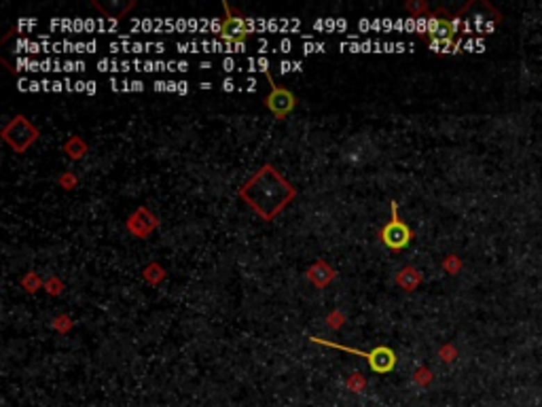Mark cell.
Masks as SVG:
<instances>
[{
    "mask_svg": "<svg viewBox=\"0 0 542 407\" xmlns=\"http://www.w3.org/2000/svg\"><path fill=\"white\" fill-rule=\"evenodd\" d=\"M443 267L449 271V274H458L460 267H462V263H460V259H458L456 255H449V257L443 261Z\"/></svg>",
    "mask_w": 542,
    "mask_h": 407,
    "instance_id": "5bb4252c",
    "label": "cell"
},
{
    "mask_svg": "<svg viewBox=\"0 0 542 407\" xmlns=\"http://www.w3.org/2000/svg\"><path fill=\"white\" fill-rule=\"evenodd\" d=\"M238 193L263 221H274L297 198V187L278 172L276 166L265 163L246 180Z\"/></svg>",
    "mask_w": 542,
    "mask_h": 407,
    "instance_id": "6da1fadb",
    "label": "cell"
},
{
    "mask_svg": "<svg viewBox=\"0 0 542 407\" xmlns=\"http://www.w3.org/2000/svg\"><path fill=\"white\" fill-rule=\"evenodd\" d=\"M94 7L108 19H117V17H123L129 9L136 7L133 0H129V3H119V0H110V3H94Z\"/></svg>",
    "mask_w": 542,
    "mask_h": 407,
    "instance_id": "9c48e42d",
    "label": "cell"
},
{
    "mask_svg": "<svg viewBox=\"0 0 542 407\" xmlns=\"http://www.w3.org/2000/svg\"><path fill=\"white\" fill-rule=\"evenodd\" d=\"M327 323H329L331 329H339V327H343V323H345V316H343L341 312H333L329 319H327Z\"/></svg>",
    "mask_w": 542,
    "mask_h": 407,
    "instance_id": "e0dca14e",
    "label": "cell"
},
{
    "mask_svg": "<svg viewBox=\"0 0 542 407\" xmlns=\"http://www.w3.org/2000/svg\"><path fill=\"white\" fill-rule=\"evenodd\" d=\"M420 282H422V274L418 271V267H413V265L402 267L396 274V285L400 289H404V291H416Z\"/></svg>",
    "mask_w": 542,
    "mask_h": 407,
    "instance_id": "30bf717a",
    "label": "cell"
},
{
    "mask_svg": "<svg viewBox=\"0 0 542 407\" xmlns=\"http://www.w3.org/2000/svg\"><path fill=\"white\" fill-rule=\"evenodd\" d=\"M64 153L70 157V159H81L87 155V143L81 138V136H70V138L64 143Z\"/></svg>",
    "mask_w": 542,
    "mask_h": 407,
    "instance_id": "8fae6325",
    "label": "cell"
},
{
    "mask_svg": "<svg viewBox=\"0 0 542 407\" xmlns=\"http://www.w3.org/2000/svg\"><path fill=\"white\" fill-rule=\"evenodd\" d=\"M390 210H392V216H390V221L384 225V228L379 230V240H381V244L388 250H402V248H406L411 244L413 230L404 221H400L396 202H390Z\"/></svg>",
    "mask_w": 542,
    "mask_h": 407,
    "instance_id": "3957f363",
    "label": "cell"
},
{
    "mask_svg": "<svg viewBox=\"0 0 542 407\" xmlns=\"http://www.w3.org/2000/svg\"><path fill=\"white\" fill-rule=\"evenodd\" d=\"M347 386H350V388H356V390H360V388H365V380L360 378V376H352V378L347 380Z\"/></svg>",
    "mask_w": 542,
    "mask_h": 407,
    "instance_id": "d6986e66",
    "label": "cell"
},
{
    "mask_svg": "<svg viewBox=\"0 0 542 407\" xmlns=\"http://www.w3.org/2000/svg\"><path fill=\"white\" fill-rule=\"evenodd\" d=\"M267 79H269V96L265 98V106L267 111H271V115H274L276 119H286L295 106H297V96L290 92L288 87H282V85H276L274 83V77H271V72L267 70L265 72Z\"/></svg>",
    "mask_w": 542,
    "mask_h": 407,
    "instance_id": "5b68a950",
    "label": "cell"
},
{
    "mask_svg": "<svg viewBox=\"0 0 542 407\" xmlns=\"http://www.w3.org/2000/svg\"><path fill=\"white\" fill-rule=\"evenodd\" d=\"M441 354H443V360H447V363H449V360L456 358V350L451 348V346H445V348L441 350Z\"/></svg>",
    "mask_w": 542,
    "mask_h": 407,
    "instance_id": "ffe728a7",
    "label": "cell"
},
{
    "mask_svg": "<svg viewBox=\"0 0 542 407\" xmlns=\"http://www.w3.org/2000/svg\"><path fill=\"white\" fill-rule=\"evenodd\" d=\"M305 276H307V280L313 285V287H318V289H327L333 280H335V276H337V271L327 263V261H322V259H318L313 265H309V269L305 271Z\"/></svg>",
    "mask_w": 542,
    "mask_h": 407,
    "instance_id": "ba28073f",
    "label": "cell"
},
{
    "mask_svg": "<svg viewBox=\"0 0 542 407\" xmlns=\"http://www.w3.org/2000/svg\"><path fill=\"white\" fill-rule=\"evenodd\" d=\"M22 287H24L28 293H34V291L40 289V278L34 274V271H30V274H26V276L22 278Z\"/></svg>",
    "mask_w": 542,
    "mask_h": 407,
    "instance_id": "4fadbf2b",
    "label": "cell"
},
{
    "mask_svg": "<svg viewBox=\"0 0 542 407\" xmlns=\"http://www.w3.org/2000/svg\"><path fill=\"white\" fill-rule=\"evenodd\" d=\"M51 327H54V329H58L60 333H66V331L72 327V323H70V319H68V316H58V319L51 323Z\"/></svg>",
    "mask_w": 542,
    "mask_h": 407,
    "instance_id": "9a60e30c",
    "label": "cell"
},
{
    "mask_svg": "<svg viewBox=\"0 0 542 407\" xmlns=\"http://www.w3.org/2000/svg\"><path fill=\"white\" fill-rule=\"evenodd\" d=\"M222 7H224V19L220 24V38L229 49L244 51V42L250 36V28L240 11H233L227 3H222Z\"/></svg>",
    "mask_w": 542,
    "mask_h": 407,
    "instance_id": "277c9868",
    "label": "cell"
},
{
    "mask_svg": "<svg viewBox=\"0 0 542 407\" xmlns=\"http://www.w3.org/2000/svg\"><path fill=\"white\" fill-rule=\"evenodd\" d=\"M406 7V11H411V13H422V11H426V3H420V5H413V3H406L404 5Z\"/></svg>",
    "mask_w": 542,
    "mask_h": 407,
    "instance_id": "44dd1931",
    "label": "cell"
},
{
    "mask_svg": "<svg viewBox=\"0 0 542 407\" xmlns=\"http://www.w3.org/2000/svg\"><path fill=\"white\" fill-rule=\"evenodd\" d=\"M159 228V218L153 214L147 206H140L136 212L129 214L127 218V232L136 238H149L155 230Z\"/></svg>",
    "mask_w": 542,
    "mask_h": 407,
    "instance_id": "8992f818",
    "label": "cell"
},
{
    "mask_svg": "<svg viewBox=\"0 0 542 407\" xmlns=\"http://www.w3.org/2000/svg\"><path fill=\"white\" fill-rule=\"evenodd\" d=\"M38 127L26 117V115H15L5 127H3V141L15 151V153H26L36 141H38Z\"/></svg>",
    "mask_w": 542,
    "mask_h": 407,
    "instance_id": "7a4b0ae2",
    "label": "cell"
},
{
    "mask_svg": "<svg viewBox=\"0 0 542 407\" xmlns=\"http://www.w3.org/2000/svg\"><path fill=\"white\" fill-rule=\"evenodd\" d=\"M367 360H369V365H371V369H373L375 374H390V372L396 367L398 356H396V352H394L392 348H388V346H377L373 352L367 354Z\"/></svg>",
    "mask_w": 542,
    "mask_h": 407,
    "instance_id": "52a82bcc",
    "label": "cell"
},
{
    "mask_svg": "<svg viewBox=\"0 0 542 407\" xmlns=\"http://www.w3.org/2000/svg\"><path fill=\"white\" fill-rule=\"evenodd\" d=\"M44 289H47V293H51V295H60L64 287H62V282L58 278H51L47 285H44Z\"/></svg>",
    "mask_w": 542,
    "mask_h": 407,
    "instance_id": "ac0fdd59",
    "label": "cell"
},
{
    "mask_svg": "<svg viewBox=\"0 0 542 407\" xmlns=\"http://www.w3.org/2000/svg\"><path fill=\"white\" fill-rule=\"evenodd\" d=\"M165 269L159 265V263H149L147 267H145V280L149 282V285H153V287H157V285H161L163 280H165Z\"/></svg>",
    "mask_w": 542,
    "mask_h": 407,
    "instance_id": "7c38bea8",
    "label": "cell"
},
{
    "mask_svg": "<svg viewBox=\"0 0 542 407\" xmlns=\"http://www.w3.org/2000/svg\"><path fill=\"white\" fill-rule=\"evenodd\" d=\"M76 183H79V180H76V176H74L72 172H66V174L60 176V185H62L64 189H74Z\"/></svg>",
    "mask_w": 542,
    "mask_h": 407,
    "instance_id": "2e32d148",
    "label": "cell"
}]
</instances>
